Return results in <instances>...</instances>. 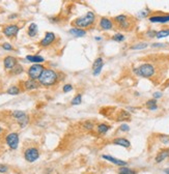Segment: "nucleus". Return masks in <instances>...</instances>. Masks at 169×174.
<instances>
[{
    "label": "nucleus",
    "instance_id": "nucleus-41",
    "mask_svg": "<svg viewBox=\"0 0 169 174\" xmlns=\"http://www.w3.org/2000/svg\"><path fill=\"white\" fill-rule=\"evenodd\" d=\"M165 46H166L165 44H160V43H155V44L151 45L153 48H163V47H165Z\"/></svg>",
    "mask_w": 169,
    "mask_h": 174
},
{
    "label": "nucleus",
    "instance_id": "nucleus-42",
    "mask_svg": "<svg viewBox=\"0 0 169 174\" xmlns=\"http://www.w3.org/2000/svg\"><path fill=\"white\" fill-rule=\"evenodd\" d=\"M101 40H102V37H100V36H95V41H99V42H100Z\"/></svg>",
    "mask_w": 169,
    "mask_h": 174
},
{
    "label": "nucleus",
    "instance_id": "nucleus-43",
    "mask_svg": "<svg viewBox=\"0 0 169 174\" xmlns=\"http://www.w3.org/2000/svg\"><path fill=\"white\" fill-rule=\"evenodd\" d=\"M164 172H165L166 174H169V168H166V169L164 170Z\"/></svg>",
    "mask_w": 169,
    "mask_h": 174
},
{
    "label": "nucleus",
    "instance_id": "nucleus-9",
    "mask_svg": "<svg viewBox=\"0 0 169 174\" xmlns=\"http://www.w3.org/2000/svg\"><path fill=\"white\" fill-rule=\"evenodd\" d=\"M103 67H104V61L101 57L97 58L95 60V63L93 65V76H97V75H100V73L102 72Z\"/></svg>",
    "mask_w": 169,
    "mask_h": 174
},
{
    "label": "nucleus",
    "instance_id": "nucleus-30",
    "mask_svg": "<svg viewBox=\"0 0 169 174\" xmlns=\"http://www.w3.org/2000/svg\"><path fill=\"white\" fill-rule=\"evenodd\" d=\"M13 116H14L15 118H17L19 120V119H21V118H23L24 116H26V114H25V112H23V111H14L13 112Z\"/></svg>",
    "mask_w": 169,
    "mask_h": 174
},
{
    "label": "nucleus",
    "instance_id": "nucleus-11",
    "mask_svg": "<svg viewBox=\"0 0 169 174\" xmlns=\"http://www.w3.org/2000/svg\"><path fill=\"white\" fill-rule=\"evenodd\" d=\"M3 64H4V67L6 70H13L18 63H17V59L15 57L7 56V57L4 58V60H3Z\"/></svg>",
    "mask_w": 169,
    "mask_h": 174
},
{
    "label": "nucleus",
    "instance_id": "nucleus-1",
    "mask_svg": "<svg viewBox=\"0 0 169 174\" xmlns=\"http://www.w3.org/2000/svg\"><path fill=\"white\" fill-rule=\"evenodd\" d=\"M58 81V75L51 68H45L42 76L39 77V83L44 86H52Z\"/></svg>",
    "mask_w": 169,
    "mask_h": 174
},
{
    "label": "nucleus",
    "instance_id": "nucleus-28",
    "mask_svg": "<svg viewBox=\"0 0 169 174\" xmlns=\"http://www.w3.org/2000/svg\"><path fill=\"white\" fill-rule=\"evenodd\" d=\"M81 102H82V95L81 94H77L76 96H75V98L72 100L71 104H72L73 106H78V105L81 104Z\"/></svg>",
    "mask_w": 169,
    "mask_h": 174
},
{
    "label": "nucleus",
    "instance_id": "nucleus-34",
    "mask_svg": "<svg viewBox=\"0 0 169 174\" xmlns=\"http://www.w3.org/2000/svg\"><path fill=\"white\" fill-rule=\"evenodd\" d=\"M119 131H121V132H129V131H130V126H129L127 123H123V124L119 126Z\"/></svg>",
    "mask_w": 169,
    "mask_h": 174
},
{
    "label": "nucleus",
    "instance_id": "nucleus-17",
    "mask_svg": "<svg viewBox=\"0 0 169 174\" xmlns=\"http://www.w3.org/2000/svg\"><path fill=\"white\" fill-rule=\"evenodd\" d=\"M26 59H27L28 61H30V62L35 63V64H39V63H42L45 61V58L39 55H27L26 56Z\"/></svg>",
    "mask_w": 169,
    "mask_h": 174
},
{
    "label": "nucleus",
    "instance_id": "nucleus-45",
    "mask_svg": "<svg viewBox=\"0 0 169 174\" xmlns=\"http://www.w3.org/2000/svg\"><path fill=\"white\" fill-rule=\"evenodd\" d=\"M1 131H2V129H1V128H0V133H1Z\"/></svg>",
    "mask_w": 169,
    "mask_h": 174
},
{
    "label": "nucleus",
    "instance_id": "nucleus-20",
    "mask_svg": "<svg viewBox=\"0 0 169 174\" xmlns=\"http://www.w3.org/2000/svg\"><path fill=\"white\" fill-rule=\"evenodd\" d=\"M131 118V114L127 111H121V113H118L117 116V121H121V120H129Z\"/></svg>",
    "mask_w": 169,
    "mask_h": 174
},
{
    "label": "nucleus",
    "instance_id": "nucleus-18",
    "mask_svg": "<svg viewBox=\"0 0 169 174\" xmlns=\"http://www.w3.org/2000/svg\"><path fill=\"white\" fill-rule=\"evenodd\" d=\"M69 33L76 37H82L86 34V31L81 29V28L75 27V28H71V29H69Z\"/></svg>",
    "mask_w": 169,
    "mask_h": 174
},
{
    "label": "nucleus",
    "instance_id": "nucleus-19",
    "mask_svg": "<svg viewBox=\"0 0 169 174\" xmlns=\"http://www.w3.org/2000/svg\"><path fill=\"white\" fill-rule=\"evenodd\" d=\"M109 130H110V126L108 124H105V123H100L97 126V132L101 135H104L106 133H108Z\"/></svg>",
    "mask_w": 169,
    "mask_h": 174
},
{
    "label": "nucleus",
    "instance_id": "nucleus-29",
    "mask_svg": "<svg viewBox=\"0 0 169 174\" xmlns=\"http://www.w3.org/2000/svg\"><path fill=\"white\" fill-rule=\"evenodd\" d=\"M112 40L117 43H121L125 41V35L121 34V33H116V34H114L113 36H112Z\"/></svg>",
    "mask_w": 169,
    "mask_h": 174
},
{
    "label": "nucleus",
    "instance_id": "nucleus-37",
    "mask_svg": "<svg viewBox=\"0 0 169 174\" xmlns=\"http://www.w3.org/2000/svg\"><path fill=\"white\" fill-rule=\"evenodd\" d=\"M2 48L4 50H6V51H13V46L11 44H8V43H4L2 45Z\"/></svg>",
    "mask_w": 169,
    "mask_h": 174
},
{
    "label": "nucleus",
    "instance_id": "nucleus-15",
    "mask_svg": "<svg viewBox=\"0 0 169 174\" xmlns=\"http://www.w3.org/2000/svg\"><path fill=\"white\" fill-rule=\"evenodd\" d=\"M149 22L151 23H167L169 22V15L165 16H153L149 18Z\"/></svg>",
    "mask_w": 169,
    "mask_h": 174
},
{
    "label": "nucleus",
    "instance_id": "nucleus-12",
    "mask_svg": "<svg viewBox=\"0 0 169 174\" xmlns=\"http://www.w3.org/2000/svg\"><path fill=\"white\" fill-rule=\"evenodd\" d=\"M168 158H169V148H164L158 152L155 161H156V163L159 164V163H162L163 161H165Z\"/></svg>",
    "mask_w": 169,
    "mask_h": 174
},
{
    "label": "nucleus",
    "instance_id": "nucleus-4",
    "mask_svg": "<svg viewBox=\"0 0 169 174\" xmlns=\"http://www.w3.org/2000/svg\"><path fill=\"white\" fill-rule=\"evenodd\" d=\"M45 67L42 64H33L28 70V76L30 77V79L32 80L39 79V77L42 76Z\"/></svg>",
    "mask_w": 169,
    "mask_h": 174
},
{
    "label": "nucleus",
    "instance_id": "nucleus-31",
    "mask_svg": "<svg viewBox=\"0 0 169 174\" xmlns=\"http://www.w3.org/2000/svg\"><path fill=\"white\" fill-rule=\"evenodd\" d=\"M12 71H13V73H14L15 75L21 74V73L23 72V66H22V65H20V64H17Z\"/></svg>",
    "mask_w": 169,
    "mask_h": 174
},
{
    "label": "nucleus",
    "instance_id": "nucleus-32",
    "mask_svg": "<svg viewBox=\"0 0 169 174\" xmlns=\"http://www.w3.org/2000/svg\"><path fill=\"white\" fill-rule=\"evenodd\" d=\"M28 121H29V118H28V116L26 115V116H24L23 118H21V119H19V124L21 125V126H25L26 124L28 123Z\"/></svg>",
    "mask_w": 169,
    "mask_h": 174
},
{
    "label": "nucleus",
    "instance_id": "nucleus-38",
    "mask_svg": "<svg viewBox=\"0 0 169 174\" xmlns=\"http://www.w3.org/2000/svg\"><path fill=\"white\" fill-rule=\"evenodd\" d=\"M7 171H8V167L6 165L0 164V173H6Z\"/></svg>",
    "mask_w": 169,
    "mask_h": 174
},
{
    "label": "nucleus",
    "instance_id": "nucleus-6",
    "mask_svg": "<svg viewBox=\"0 0 169 174\" xmlns=\"http://www.w3.org/2000/svg\"><path fill=\"white\" fill-rule=\"evenodd\" d=\"M5 141L11 149H17L19 145V135L17 133H11L6 136Z\"/></svg>",
    "mask_w": 169,
    "mask_h": 174
},
{
    "label": "nucleus",
    "instance_id": "nucleus-13",
    "mask_svg": "<svg viewBox=\"0 0 169 174\" xmlns=\"http://www.w3.org/2000/svg\"><path fill=\"white\" fill-rule=\"evenodd\" d=\"M100 27L103 30H111L113 28V22L108 18H102L100 20Z\"/></svg>",
    "mask_w": 169,
    "mask_h": 174
},
{
    "label": "nucleus",
    "instance_id": "nucleus-22",
    "mask_svg": "<svg viewBox=\"0 0 169 174\" xmlns=\"http://www.w3.org/2000/svg\"><path fill=\"white\" fill-rule=\"evenodd\" d=\"M118 174H137V171L136 170L130 169V168L128 167H119Z\"/></svg>",
    "mask_w": 169,
    "mask_h": 174
},
{
    "label": "nucleus",
    "instance_id": "nucleus-44",
    "mask_svg": "<svg viewBox=\"0 0 169 174\" xmlns=\"http://www.w3.org/2000/svg\"><path fill=\"white\" fill-rule=\"evenodd\" d=\"M16 15H13V16H9V19H13V18H16Z\"/></svg>",
    "mask_w": 169,
    "mask_h": 174
},
{
    "label": "nucleus",
    "instance_id": "nucleus-36",
    "mask_svg": "<svg viewBox=\"0 0 169 174\" xmlns=\"http://www.w3.org/2000/svg\"><path fill=\"white\" fill-rule=\"evenodd\" d=\"M93 124L90 121H85V122H84V129H85V130H93Z\"/></svg>",
    "mask_w": 169,
    "mask_h": 174
},
{
    "label": "nucleus",
    "instance_id": "nucleus-21",
    "mask_svg": "<svg viewBox=\"0 0 169 174\" xmlns=\"http://www.w3.org/2000/svg\"><path fill=\"white\" fill-rule=\"evenodd\" d=\"M36 33H37V25L34 23H31L29 25V27H28V35L33 37L36 35Z\"/></svg>",
    "mask_w": 169,
    "mask_h": 174
},
{
    "label": "nucleus",
    "instance_id": "nucleus-33",
    "mask_svg": "<svg viewBox=\"0 0 169 174\" xmlns=\"http://www.w3.org/2000/svg\"><path fill=\"white\" fill-rule=\"evenodd\" d=\"M159 139L161 140V142H163V144H168L169 143V136L168 135H160Z\"/></svg>",
    "mask_w": 169,
    "mask_h": 174
},
{
    "label": "nucleus",
    "instance_id": "nucleus-5",
    "mask_svg": "<svg viewBox=\"0 0 169 174\" xmlns=\"http://www.w3.org/2000/svg\"><path fill=\"white\" fill-rule=\"evenodd\" d=\"M24 158L27 161L28 163H33L39 158V151L37 148L34 147H30V148H27L24 152Z\"/></svg>",
    "mask_w": 169,
    "mask_h": 174
},
{
    "label": "nucleus",
    "instance_id": "nucleus-27",
    "mask_svg": "<svg viewBox=\"0 0 169 174\" xmlns=\"http://www.w3.org/2000/svg\"><path fill=\"white\" fill-rule=\"evenodd\" d=\"M147 46H148L147 43H140V44H137V45L132 46L131 47V49L132 50H143V49H145Z\"/></svg>",
    "mask_w": 169,
    "mask_h": 174
},
{
    "label": "nucleus",
    "instance_id": "nucleus-25",
    "mask_svg": "<svg viewBox=\"0 0 169 174\" xmlns=\"http://www.w3.org/2000/svg\"><path fill=\"white\" fill-rule=\"evenodd\" d=\"M128 21V17L126 16V15H119V16H117V17H115V22L117 24H123V23H125V22H127Z\"/></svg>",
    "mask_w": 169,
    "mask_h": 174
},
{
    "label": "nucleus",
    "instance_id": "nucleus-24",
    "mask_svg": "<svg viewBox=\"0 0 169 174\" xmlns=\"http://www.w3.org/2000/svg\"><path fill=\"white\" fill-rule=\"evenodd\" d=\"M166 36H169V29H162V30H159L157 32L156 37L157 38H164Z\"/></svg>",
    "mask_w": 169,
    "mask_h": 174
},
{
    "label": "nucleus",
    "instance_id": "nucleus-23",
    "mask_svg": "<svg viewBox=\"0 0 169 174\" xmlns=\"http://www.w3.org/2000/svg\"><path fill=\"white\" fill-rule=\"evenodd\" d=\"M146 107H147L149 110H151V111H154V110H157V108H158L157 100H155V99H151V100L147 101V102H146Z\"/></svg>",
    "mask_w": 169,
    "mask_h": 174
},
{
    "label": "nucleus",
    "instance_id": "nucleus-26",
    "mask_svg": "<svg viewBox=\"0 0 169 174\" xmlns=\"http://www.w3.org/2000/svg\"><path fill=\"white\" fill-rule=\"evenodd\" d=\"M7 93L12 95H17L20 93V89H19L18 86H12V87H9V88L7 89Z\"/></svg>",
    "mask_w": 169,
    "mask_h": 174
},
{
    "label": "nucleus",
    "instance_id": "nucleus-35",
    "mask_svg": "<svg viewBox=\"0 0 169 174\" xmlns=\"http://www.w3.org/2000/svg\"><path fill=\"white\" fill-rule=\"evenodd\" d=\"M72 89H73V86L71 85V84H65V85L63 86L62 90H63V92L67 93V92H69V91H72Z\"/></svg>",
    "mask_w": 169,
    "mask_h": 174
},
{
    "label": "nucleus",
    "instance_id": "nucleus-39",
    "mask_svg": "<svg viewBox=\"0 0 169 174\" xmlns=\"http://www.w3.org/2000/svg\"><path fill=\"white\" fill-rule=\"evenodd\" d=\"M162 95H163V93L161 92V91H157V92H155L153 94V96H154V99L155 100H157V99H160V98H162Z\"/></svg>",
    "mask_w": 169,
    "mask_h": 174
},
{
    "label": "nucleus",
    "instance_id": "nucleus-14",
    "mask_svg": "<svg viewBox=\"0 0 169 174\" xmlns=\"http://www.w3.org/2000/svg\"><path fill=\"white\" fill-rule=\"evenodd\" d=\"M113 144L115 145H118V146H123L125 148H130L131 147V142L127 139V138H123V137H119V138H115L113 140Z\"/></svg>",
    "mask_w": 169,
    "mask_h": 174
},
{
    "label": "nucleus",
    "instance_id": "nucleus-40",
    "mask_svg": "<svg viewBox=\"0 0 169 174\" xmlns=\"http://www.w3.org/2000/svg\"><path fill=\"white\" fill-rule=\"evenodd\" d=\"M146 35H147V36H149V37H155L156 35H157V32H156L155 30H149V31H147V32H146Z\"/></svg>",
    "mask_w": 169,
    "mask_h": 174
},
{
    "label": "nucleus",
    "instance_id": "nucleus-7",
    "mask_svg": "<svg viewBox=\"0 0 169 174\" xmlns=\"http://www.w3.org/2000/svg\"><path fill=\"white\" fill-rule=\"evenodd\" d=\"M18 32H19V27L17 25H15V24H11V25H7L3 28V33L8 37L16 36Z\"/></svg>",
    "mask_w": 169,
    "mask_h": 174
},
{
    "label": "nucleus",
    "instance_id": "nucleus-10",
    "mask_svg": "<svg viewBox=\"0 0 169 174\" xmlns=\"http://www.w3.org/2000/svg\"><path fill=\"white\" fill-rule=\"evenodd\" d=\"M55 41V34L53 32H47L45 34V37L41 41V46L42 47H48Z\"/></svg>",
    "mask_w": 169,
    "mask_h": 174
},
{
    "label": "nucleus",
    "instance_id": "nucleus-2",
    "mask_svg": "<svg viewBox=\"0 0 169 174\" xmlns=\"http://www.w3.org/2000/svg\"><path fill=\"white\" fill-rule=\"evenodd\" d=\"M95 16L93 12H88L86 13V15L84 16L80 17V18L76 19L74 21V24L77 28H87V27H90L93 23H95Z\"/></svg>",
    "mask_w": 169,
    "mask_h": 174
},
{
    "label": "nucleus",
    "instance_id": "nucleus-16",
    "mask_svg": "<svg viewBox=\"0 0 169 174\" xmlns=\"http://www.w3.org/2000/svg\"><path fill=\"white\" fill-rule=\"evenodd\" d=\"M39 86V83L36 82L35 80L32 79H29V80H26L25 83H24V87H25L27 90H34V89H37Z\"/></svg>",
    "mask_w": 169,
    "mask_h": 174
},
{
    "label": "nucleus",
    "instance_id": "nucleus-3",
    "mask_svg": "<svg viewBox=\"0 0 169 174\" xmlns=\"http://www.w3.org/2000/svg\"><path fill=\"white\" fill-rule=\"evenodd\" d=\"M133 71H134V73L136 75H138L140 77H143V78H151L156 73L155 67L151 63H143L140 66L134 68Z\"/></svg>",
    "mask_w": 169,
    "mask_h": 174
},
{
    "label": "nucleus",
    "instance_id": "nucleus-8",
    "mask_svg": "<svg viewBox=\"0 0 169 174\" xmlns=\"http://www.w3.org/2000/svg\"><path fill=\"white\" fill-rule=\"evenodd\" d=\"M102 159H104V160H106V161H108V162L112 163V164H114V165H116V166H119V167H126V166H127V164H128L126 161L118 160V159L113 158L112 156H108V154H103Z\"/></svg>",
    "mask_w": 169,
    "mask_h": 174
}]
</instances>
